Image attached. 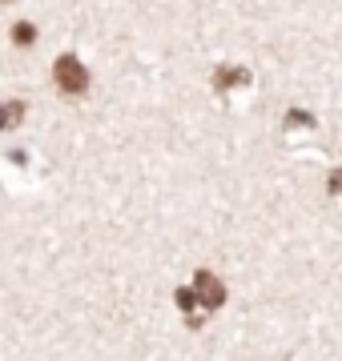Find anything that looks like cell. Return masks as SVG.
I'll list each match as a JSON object with an SVG mask.
<instances>
[{
    "label": "cell",
    "instance_id": "4",
    "mask_svg": "<svg viewBox=\"0 0 342 361\" xmlns=\"http://www.w3.org/2000/svg\"><path fill=\"white\" fill-rule=\"evenodd\" d=\"M13 44H20V49H33V44H37V25L16 20V25H13Z\"/></svg>",
    "mask_w": 342,
    "mask_h": 361
},
{
    "label": "cell",
    "instance_id": "3",
    "mask_svg": "<svg viewBox=\"0 0 342 361\" xmlns=\"http://www.w3.org/2000/svg\"><path fill=\"white\" fill-rule=\"evenodd\" d=\"M20 116H25V104H20V101H4V104H0V133L13 129Z\"/></svg>",
    "mask_w": 342,
    "mask_h": 361
},
{
    "label": "cell",
    "instance_id": "1",
    "mask_svg": "<svg viewBox=\"0 0 342 361\" xmlns=\"http://www.w3.org/2000/svg\"><path fill=\"white\" fill-rule=\"evenodd\" d=\"M53 80H57V89L65 92V97H81V92L89 89V68L81 65L73 52H61L57 65H53Z\"/></svg>",
    "mask_w": 342,
    "mask_h": 361
},
{
    "label": "cell",
    "instance_id": "5",
    "mask_svg": "<svg viewBox=\"0 0 342 361\" xmlns=\"http://www.w3.org/2000/svg\"><path fill=\"white\" fill-rule=\"evenodd\" d=\"M213 80H218V89H230V85H246L250 73H246V68H218Z\"/></svg>",
    "mask_w": 342,
    "mask_h": 361
},
{
    "label": "cell",
    "instance_id": "6",
    "mask_svg": "<svg viewBox=\"0 0 342 361\" xmlns=\"http://www.w3.org/2000/svg\"><path fill=\"white\" fill-rule=\"evenodd\" d=\"M173 297H177V305H182L185 313L194 310V305H201V301H198V289H177Z\"/></svg>",
    "mask_w": 342,
    "mask_h": 361
},
{
    "label": "cell",
    "instance_id": "7",
    "mask_svg": "<svg viewBox=\"0 0 342 361\" xmlns=\"http://www.w3.org/2000/svg\"><path fill=\"white\" fill-rule=\"evenodd\" d=\"M0 4H13V0H0Z\"/></svg>",
    "mask_w": 342,
    "mask_h": 361
},
{
    "label": "cell",
    "instance_id": "2",
    "mask_svg": "<svg viewBox=\"0 0 342 361\" xmlns=\"http://www.w3.org/2000/svg\"><path fill=\"white\" fill-rule=\"evenodd\" d=\"M194 289H198V301L206 305V310H218V305H225V285L218 281L210 269H198V273H194Z\"/></svg>",
    "mask_w": 342,
    "mask_h": 361
}]
</instances>
